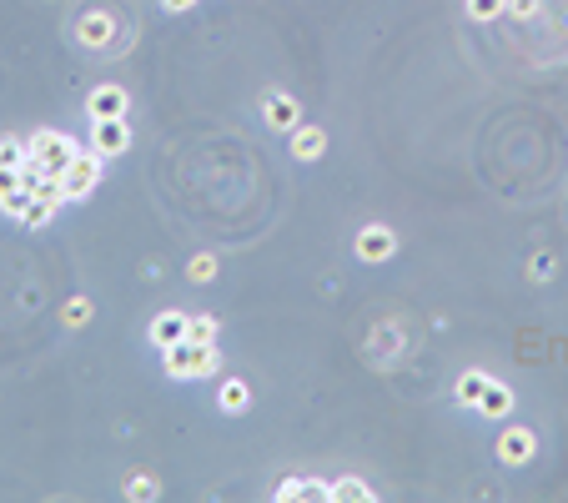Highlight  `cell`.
Segmentation results:
<instances>
[{"instance_id":"1","label":"cell","mask_w":568,"mask_h":503,"mask_svg":"<svg viewBox=\"0 0 568 503\" xmlns=\"http://www.w3.org/2000/svg\"><path fill=\"white\" fill-rule=\"evenodd\" d=\"M25 146H31V162L41 166V172H51V176H66V166L81 156V146L71 142L66 132H35Z\"/></svg>"},{"instance_id":"2","label":"cell","mask_w":568,"mask_h":503,"mask_svg":"<svg viewBox=\"0 0 568 503\" xmlns=\"http://www.w3.org/2000/svg\"><path fill=\"white\" fill-rule=\"evenodd\" d=\"M166 372L171 378H207V372H217V348L211 342H176V348H166Z\"/></svg>"},{"instance_id":"3","label":"cell","mask_w":568,"mask_h":503,"mask_svg":"<svg viewBox=\"0 0 568 503\" xmlns=\"http://www.w3.org/2000/svg\"><path fill=\"white\" fill-rule=\"evenodd\" d=\"M96 182H101V152L91 146V152H81L76 162L66 166V176H61V197H66V202H81V197H91V192H96Z\"/></svg>"},{"instance_id":"4","label":"cell","mask_w":568,"mask_h":503,"mask_svg":"<svg viewBox=\"0 0 568 503\" xmlns=\"http://www.w3.org/2000/svg\"><path fill=\"white\" fill-rule=\"evenodd\" d=\"M132 146V132H126V116H111V121H96V152L101 156H116Z\"/></svg>"},{"instance_id":"5","label":"cell","mask_w":568,"mask_h":503,"mask_svg":"<svg viewBox=\"0 0 568 503\" xmlns=\"http://www.w3.org/2000/svg\"><path fill=\"white\" fill-rule=\"evenodd\" d=\"M186 328H191L186 312H162V318L152 322V342L166 352V348H176V342H186Z\"/></svg>"},{"instance_id":"6","label":"cell","mask_w":568,"mask_h":503,"mask_svg":"<svg viewBox=\"0 0 568 503\" xmlns=\"http://www.w3.org/2000/svg\"><path fill=\"white\" fill-rule=\"evenodd\" d=\"M498 459L503 463H528L534 459V433H528V428H508V433L498 438Z\"/></svg>"},{"instance_id":"7","label":"cell","mask_w":568,"mask_h":503,"mask_svg":"<svg viewBox=\"0 0 568 503\" xmlns=\"http://www.w3.org/2000/svg\"><path fill=\"white\" fill-rule=\"evenodd\" d=\"M357 257H362V262H383V257H393V232H387V227H367L357 237Z\"/></svg>"},{"instance_id":"8","label":"cell","mask_w":568,"mask_h":503,"mask_svg":"<svg viewBox=\"0 0 568 503\" xmlns=\"http://www.w3.org/2000/svg\"><path fill=\"white\" fill-rule=\"evenodd\" d=\"M91 116H96V121L126 116V91H121V86H101V91H91Z\"/></svg>"},{"instance_id":"9","label":"cell","mask_w":568,"mask_h":503,"mask_svg":"<svg viewBox=\"0 0 568 503\" xmlns=\"http://www.w3.org/2000/svg\"><path fill=\"white\" fill-rule=\"evenodd\" d=\"M267 126H272V132H292L297 126V101L292 96H267Z\"/></svg>"},{"instance_id":"10","label":"cell","mask_w":568,"mask_h":503,"mask_svg":"<svg viewBox=\"0 0 568 503\" xmlns=\"http://www.w3.org/2000/svg\"><path fill=\"white\" fill-rule=\"evenodd\" d=\"M478 408H483L488 418H503L508 408H514V393H508L503 383H488V388H483V398H478Z\"/></svg>"},{"instance_id":"11","label":"cell","mask_w":568,"mask_h":503,"mask_svg":"<svg viewBox=\"0 0 568 503\" xmlns=\"http://www.w3.org/2000/svg\"><path fill=\"white\" fill-rule=\"evenodd\" d=\"M322 146H328V132H318V126H307V132H297L292 152L302 156V162H318V156H322Z\"/></svg>"},{"instance_id":"12","label":"cell","mask_w":568,"mask_h":503,"mask_svg":"<svg viewBox=\"0 0 568 503\" xmlns=\"http://www.w3.org/2000/svg\"><path fill=\"white\" fill-rule=\"evenodd\" d=\"M277 498H332V488H328V483L292 478V483H282V488H277Z\"/></svg>"},{"instance_id":"13","label":"cell","mask_w":568,"mask_h":503,"mask_svg":"<svg viewBox=\"0 0 568 503\" xmlns=\"http://www.w3.org/2000/svg\"><path fill=\"white\" fill-rule=\"evenodd\" d=\"M483 388H488V378H483V372H463V378H458V403H468V408H478V398H483Z\"/></svg>"},{"instance_id":"14","label":"cell","mask_w":568,"mask_h":503,"mask_svg":"<svg viewBox=\"0 0 568 503\" xmlns=\"http://www.w3.org/2000/svg\"><path fill=\"white\" fill-rule=\"evenodd\" d=\"M55 207H61V202H51V197H35L31 207L21 212V222H25V227H45V222L55 217Z\"/></svg>"},{"instance_id":"15","label":"cell","mask_w":568,"mask_h":503,"mask_svg":"<svg viewBox=\"0 0 568 503\" xmlns=\"http://www.w3.org/2000/svg\"><path fill=\"white\" fill-rule=\"evenodd\" d=\"M247 403H251V393H247V383H241V378L221 383V408H227V413H241Z\"/></svg>"},{"instance_id":"16","label":"cell","mask_w":568,"mask_h":503,"mask_svg":"<svg viewBox=\"0 0 568 503\" xmlns=\"http://www.w3.org/2000/svg\"><path fill=\"white\" fill-rule=\"evenodd\" d=\"M25 162H31V146L15 142V136H5V142H0V166H15V172H21Z\"/></svg>"},{"instance_id":"17","label":"cell","mask_w":568,"mask_h":503,"mask_svg":"<svg viewBox=\"0 0 568 503\" xmlns=\"http://www.w3.org/2000/svg\"><path fill=\"white\" fill-rule=\"evenodd\" d=\"M508 11V0H468V15L473 21H493V15Z\"/></svg>"},{"instance_id":"18","label":"cell","mask_w":568,"mask_h":503,"mask_svg":"<svg viewBox=\"0 0 568 503\" xmlns=\"http://www.w3.org/2000/svg\"><path fill=\"white\" fill-rule=\"evenodd\" d=\"M61 318H66L71 328H81V322H91V302H86V297H71V302H66V312H61Z\"/></svg>"},{"instance_id":"19","label":"cell","mask_w":568,"mask_h":503,"mask_svg":"<svg viewBox=\"0 0 568 503\" xmlns=\"http://www.w3.org/2000/svg\"><path fill=\"white\" fill-rule=\"evenodd\" d=\"M186 338H191V342H211V338H217V318H191Z\"/></svg>"},{"instance_id":"20","label":"cell","mask_w":568,"mask_h":503,"mask_svg":"<svg viewBox=\"0 0 568 503\" xmlns=\"http://www.w3.org/2000/svg\"><path fill=\"white\" fill-rule=\"evenodd\" d=\"M332 498H372V488H367V483H332Z\"/></svg>"},{"instance_id":"21","label":"cell","mask_w":568,"mask_h":503,"mask_svg":"<svg viewBox=\"0 0 568 503\" xmlns=\"http://www.w3.org/2000/svg\"><path fill=\"white\" fill-rule=\"evenodd\" d=\"M217 277V257H197L191 262V282H211Z\"/></svg>"},{"instance_id":"22","label":"cell","mask_w":568,"mask_h":503,"mask_svg":"<svg viewBox=\"0 0 568 503\" xmlns=\"http://www.w3.org/2000/svg\"><path fill=\"white\" fill-rule=\"evenodd\" d=\"M132 498H156V478H132Z\"/></svg>"},{"instance_id":"23","label":"cell","mask_w":568,"mask_h":503,"mask_svg":"<svg viewBox=\"0 0 568 503\" xmlns=\"http://www.w3.org/2000/svg\"><path fill=\"white\" fill-rule=\"evenodd\" d=\"M81 35H86L91 45H101V41H106V21H101V15H96V21H91V31H81Z\"/></svg>"},{"instance_id":"24","label":"cell","mask_w":568,"mask_h":503,"mask_svg":"<svg viewBox=\"0 0 568 503\" xmlns=\"http://www.w3.org/2000/svg\"><path fill=\"white\" fill-rule=\"evenodd\" d=\"M534 277H538V282H548V277H553V257H538V262H534Z\"/></svg>"},{"instance_id":"25","label":"cell","mask_w":568,"mask_h":503,"mask_svg":"<svg viewBox=\"0 0 568 503\" xmlns=\"http://www.w3.org/2000/svg\"><path fill=\"white\" fill-rule=\"evenodd\" d=\"M508 5H514V15H524V21L538 11V0H508Z\"/></svg>"},{"instance_id":"26","label":"cell","mask_w":568,"mask_h":503,"mask_svg":"<svg viewBox=\"0 0 568 503\" xmlns=\"http://www.w3.org/2000/svg\"><path fill=\"white\" fill-rule=\"evenodd\" d=\"M186 5H197V0H166V11H186Z\"/></svg>"}]
</instances>
